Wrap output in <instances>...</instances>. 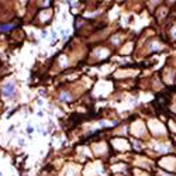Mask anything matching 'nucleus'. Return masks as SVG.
I'll return each mask as SVG.
<instances>
[{"label":"nucleus","mask_w":176,"mask_h":176,"mask_svg":"<svg viewBox=\"0 0 176 176\" xmlns=\"http://www.w3.org/2000/svg\"><path fill=\"white\" fill-rule=\"evenodd\" d=\"M3 93L4 96H13V93H14V85H11V83H7L6 86L3 87Z\"/></svg>","instance_id":"1"}]
</instances>
